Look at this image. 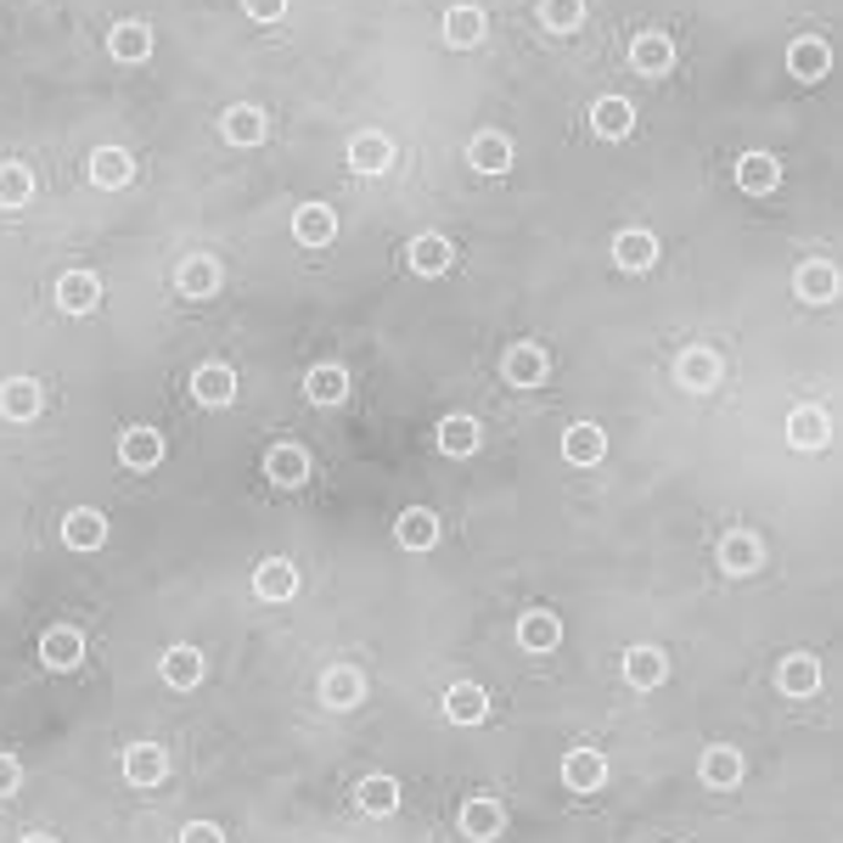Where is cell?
<instances>
[{"label":"cell","instance_id":"obj_1","mask_svg":"<svg viewBox=\"0 0 843 843\" xmlns=\"http://www.w3.org/2000/svg\"><path fill=\"white\" fill-rule=\"evenodd\" d=\"M562 456H568V467H597L608 456V434L597 428V422H573V428L562 434Z\"/></svg>","mask_w":843,"mask_h":843},{"label":"cell","instance_id":"obj_36","mask_svg":"<svg viewBox=\"0 0 843 843\" xmlns=\"http://www.w3.org/2000/svg\"><path fill=\"white\" fill-rule=\"evenodd\" d=\"M674 372H681V383H687L692 394H703V388H714V383H720V360H714L709 349H687Z\"/></svg>","mask_w":843,"mask_h":843},{"label":"cell","instance_id":"obj_31","mask_svg":"<svg viewBox=\"0 0 843 843\" xmlns=\"http://www.w3.org/2000/svg\"><path fill=\"white\" fill-rule=\"evenodd\" d=\"M630 62L641 68V73H669V62H674V45L663 40V34H636V45H630Z\"/></svg>","mask_w":843,"mask_h":843},{"label":"cell","instance_id":"obj_35","mask_svg":"<svg viewBox=\"0 0 843 843\" xmlns=\"http://www.w3.org/2000/svg\"><path fill=\"white\" fill-rule=\"evenodd\" d=\"M815 687H821V663H815L810 652H799V658L782 663V692H788V698H810Z\"/></svg>","mask_w":843,"mask_h":843},{"label":"cell","instance_id":"obj_41","mask_svg":"<svg viewBox=\"0 0 843 843\" xmlns=\"http://www.w3.org/2000/svg\"><path fill=\"white\" fill-rule=\"evenodd\" d=\"M394 804H399V782L394 776H366L360 782V810L366 815H388Z\"/></svg>","mask_w":843,"mask_h":843},{"label":"cell","instance_id":"obj_4","mask_svg":"<svg viewBox=\"0 0 843 843\" xmlns=\"http://www.w3.org/2000/svg\"><path fill=\"white\" fill-rule=\"evenodd\" d=\"M776 181H782V163H776L771 152H742V163H737V186H742L748 197L776 192Z\"/></svg>","mask_w":843,"mask_h":843},{"label":"cell","instance_id":"obj_48","mask_svg":"<svg viewBox=\"0 0 843 843\" xmlns=\"http://www.w3.org/2000/svg\"><path fill=\"white\" fill-rule=\"evenodd\" d=\"M23 843H57V837H23Z\"/></svg>","mask_w":843,"mask_h":843},{"label":"cell","instance_id":"obj_45","mask_svg":"<svg viewBox=\"0 0 843 843\" xmlns=\"http://www.w3.org/2000/svg\"><path fill=\"white\" fill-rule=\"evenodd\" d=\"M247 7V18H260V23H276L282 12H287V0H242Z\"/></svg>","mask_w":843,"mask_h":843},{"label":"cell","instance_id":"obj_24","mask_svg":"<svg viewBox=\"0 0 843 843\" xmlns=\"http://www.w3.org/2000/svg\"><path fill=\"white\" fill-rule=\"evenodd\" d=\"M506 383H518V388L546 383V349L540 344H518L512 355H506Z\"/></svg>","mask_w":843,"mask_h":843},{"label":"cell","instance_id":"obj_11","mask_svg":"<svg viewBox=\"0 0 843 843\" xmlns=\"http://www.w3.org/2000/svg\"><path fill=\"white\" fill-rule=\"evenodd\" d=\"M663 674H669V658H663L658 647H630V652H624V681H630V687L652 692V687H663Z\"/></svg>","mask_w":843,"mask_h":843},{"label":"cell","instance_id":"obj_25","mask_svg":"<svg viewBox=\"0 0 843 843\" xmlns=\"http://www.w3.org/2000/svg\"><path fill=\"white\" fill-rule=\"evenodd\" d=\"M484 29H489V18H484L478 7H450V12H445V40H450L456 51L478 45V40H484Z\"/></svg>","mask_w":843,"mask_h":843},{"label":"cell","instance_id":"obj_47","mask_svg":"<svg viewBox=\"0 0 843 843\" xmlns=\"http://www.w3.org/2000/svg\"><path fill=\"white\" fill-rule=\"evenodd\" d=\"M181 843H225V832H220V826H209V821H192V826L181 832Z\"/></svg>","mask_w":843,"mask_h":843},{"label":"cell","instance_id":"obj_8","mask_svg":"<svg viewBox=\"0 0 843 843\" xmlns=\"http://www.w3.org/2000/svg\"><path fill=\"white\" fill-rule=\"evenodd\" d=\"M467 158H473V169H484V175H506V169H512V141L500 130H478Z\"/></svg>","mask_w":843,"mask_h":843},{"label":"cell","instance_id":"obj_20","mask_svg":"<svg viewBox=\"0 0 843 843\" xmlns=\"http://www.w3.org/2000/svg\"><path fill=\"white\" fill-rule=\"evenodd\" d=\"M788 439H793L799 450H821V445L832 439V422H826L815 405H799V410L788 416Z\"/></svg>","mask_w":843,"mask_h":843},{"label":"cell","instance_id":"obj_43","mask_svg":"<svg viewBox=\"0 0 843 843\" xmlns=\"http://www.w3.org/2000/svg\"><path fill=\"white\" fill-rule=\"evenodd\" d=\"M720 562H725V573H753L759 568V540L753 535H731L720 546Z\"/></svg>","mask_w":843,"mask_h":843},{"label":"cell","instance_id":"obj_26","mask_svg":"<svg viewBox=\"0 0 843 843\" xmlns=\"http://www.w3.org/2000/svg\"><path fill=\"white\" fill-rule=\"evenodd\" d=\"M40 658H45V669H73V663L84 658V641H79V630H68V624L45 630V641H40Z\"/></svg>","mask_w":843,"mask_h":843},{"label":"cell","instance_id":"obj_21","mask_svg":"<svg viewBox=\"0 0 843 843\" xmlns=\"http://www.w3.org/2000/svg\"><path fill=\"white\" fill-rule=\"evenodd\" d=\"M590 124H597V135H608V141H624L636 130V108L624 97H602L597 108H590Z\"/></svg>","mask_w":843,"mask_h":843},{"label":"cell","instance_id":"obj_40","mask_svg":"<svg viewBox=\"0 0 843 843\" xmlns=\"http://www.w3.org/2000/svg\"><path fill=\"white\" fill-rule=\"evenodd\" d=\"M181 293L214 298V293H220V265H214V260H186V265H181Z\"/></svg>","mask_w":843,"mask_h":843},{"label":"cell","instance_id":"obj_32","mask_svg":"<svg viewBox=\"0 0 843 843\" xmlns=\"http://www.w3.org/2000/svg\"><path fill=\"white\" fill-rule=\"evenodd\" d=\"M788 68H793V79H821L832 68V51L821 40H793L788 45Z\"/></svg>","mask_w":843,"mask_h":843},{"label":"cell","instance_id":"obj_15","mask_svg":"<svg viewBox=\"0 0 843 843\" xmlns=\"http://www.w3.org/2000/svg\"><path fill=\"white\" fill-rule=\"evenodd\" d=\"M613 260L624 271H652L658 265V236L652 231H619L613 236Z\"/></svg>","mask_w":843,"mask_h":843},{"label":"cell","instance_id":"obj_7","mask_svg":"<svg viewBox=\"0 0 843 843\" xmlns=\"http://www.w3.org/2000/svg\"><path fill=\"white\" fill-rule=\"evenodd\" d=\"M450 260H456V242L439 236V231H428V236L410 242V271H416V276H439V271H450Z\"/></svg>","mask_w":843,"mask_h":843},{"label":"cell","instance_id":"obj_16","mask_svg":"<svg viewBox=\"0 0 843 843\" xmlns=\"http://www.w3.org/2000/svg\"><path fill=\"white\" fill-rule=\"evenodd\" d=\"M478 439H484V428H478V416H467V410H456V416L439 422V450L445 456H473Z\"/></svg>","mask_w":843,"mask_h":843},{"label":"cell","instance_id":"obj_39","mask_svg":"<svg viewBox=\"0 0 843 843\" xmlns=\"http://www.w3.org/2000/svg\"><path fill=\"white\" fill-rule=\"evenodd\" d=\"M225 141H236V146L265 141V113L260 108H231L225 113Z\"/></svg>","mask_w":843,"mask_h":843},{"label":"cell","instance_id":"obj_9","mask_svg":"<svg viewBox=\"0 0 843 843\" xmlns=\"http://www.w3.org/2000/svg\"><path fill=\"white\" fill-rule=\"evenodd\" d=\"M163 771H169V759H163V748H158V742H135V748H124V782L152 788V782H163Z\"/></svg>","mask_w":843,"mask_h":843},{"label":"cell","instance_id":"obj_14","mask_svg":"<svg viewBox=\"0 0 843 843\" xmlns=\"http://www.w3.org/2000/svg\"><path fill=\"white\" fill-rule=\"evenodd\" d=\"M119 461L135 467V473L158 467V461H163V434H158V428H130V434L119 439Z\"/></svg>","mask_w":843,"mask_h":843},{"label":"cell","instance_id":"obj_27","mask_svg":"<svg viewBox=\"0 0 843 843\" xmlns=\"http://www.w3.org/2000/svg\"><path fill=\"white\" fill-rule=\"evenodd\" d=\"M304 394H309L315 405H344V394H349V372H344V366H315V372L304 377Z\"/></svg>","mask_w":843,"mask_h":843},{"label":"cell","instance_id":"obj_10","mask_svg":"<svg viewBox=\"0 0 843 843\" xmlns=\"http://www.w3.org/2000/svg\"><path fill=\"white\" fill-rule=\"evenodd\" d=\"M57 304H62L68 315H84V309H97V304H102V282H97L91 271H68V276L57 282Z\"/></svg>","mask_w":843,"mask_h":843},{"label":"cell","instance_id":"obj_17","mask_svg":"<svg viewBox=\"0 0 843 843\" xmlns=\"http://www.w3.org/2000/svg\"><path fill=\"white\" fill-rule=\"evenodd\" d=\"M399 546L405 551H434V540H439V518L428 512V506H410V512H399Z\"/></svg>","mask_w":843,"mask_h":843},{"label":"cell","instance_id":"obj_37","mask_svg":"<svg viewBox=\"0 0 843 843\" xmlns=\"http://www.w3.org/2000/svg\"><path fill=\"white\" fill-rule=\"evenodd\" d=\"M461 832H467V837H478V843L500 837V804H489V799H473V804L461 810Z\"/></svg>","mask_w":843,"mask_h":843},{"label":"cell","instance_id":"obj_23","mask_svg":"<svg viewBox=\"0 0 843 843\" xmlns=\"http://www.w3.org/2000/svg\"><path fill=\"white\" fill-rule=\"evenodd\" d=\"M518 641H524L529 652H551V647L562 641V619H557V613H546V608H535V613H524V619H518Z\"/></svg>","mask_w":843,"mask_h":843},{"label":"cell","instance_id":"obj_28","mask_svg":"<svg viewBox=\"0 0 843 843\" xmlns=\"http://www.w3.org/2000/svg\"><path fill=\"white\" fill-rule=\"evenodd\" d=\"M698 771H703V782H709V788H720V793H725V788H737V782H742V753H737V748H709Z\"/></svg>","mask_w":843,"mask_h":843},{"label":"cell","instance_id":"obj_34","mask_svg":"<svg viewBox=\"0 0 843 843\" xmlns=\"http://www.w3.org/2000/svg\"><path fill=\"white\" fill-rule=\"evenodd\" d=\"M321 698H326L332 709H355V703L366 698V687H360V674H355V669H326Z\"/></svg>","mask_w":843,"mask_h":843},{"label":"cell","instance_id":"obj_29","mask_svg":"<svg viewBox=\"0 0 843 843\" xmlns=\"http://www.w3.org/2000/svg\"><path fill=\"white\" fill-rule=\"evenodd\" d=\"M484 709H489V698H484V687H473V681H461V687L445 692V714H450L456 725H478Z\"/></svg>","mask_w":843,"mask_h":843},{"label":"cell","instance_id":"obj_18","mask_svg":"<svg viewBox=\"0 0 843 843\" xmlns=\"http://www.w3.org/2000/svg\"><path fill=\"white\" fill-rule=\"evenodd\" d=\"M163 681L175 687V692H192L203 681V652L197 647H169L163 652Z\"/></svg>","mask_w":843,"mask_h":843},{"label":"cell","instance_id":"obj_3","mask_svg":"<svg viewBox=\"0 0 843 843\" xmlns=\"http://www.w3.org/2000/svg\"><path fill=\"white\" fill-rule=\"evenodd\" d=\"M253 590H260L265 602H293L298 597V568L287 557H265L260 573H253Z\"/></svg>","mask_w":843,"mask_h":843},{"label":"cell","instance_id":"obj_12","mask_svg":"<svg viewBox=\"0 0 843 843\" xmlns=\"http://www.w3.org/2000/svg\"><path fill=\"white\" fill-rule=\"evenodd\" d=\"M40 410V383L34 377H7L0 383V416L7 422H34Z\"/></svg>","mask_w":843,"mask_h":843},{"label":"cell","instance_id":"obj_44","mask_svg":"<svg viewBox=\"0 0 843 843\" xmlns=\"http://www.w3.org/2000/svg\"><path fill=\"white\" fill-rule=\"evenodd\" d=\"M540 18H546L551 34H573V29L585 23V0H546Z\"/></svg>","mask_w":843,"mask_h":843},{"label":"cell","instance_id":"obj_33","mask_svg":"<svg viewBox=\"0 0 843 843\" xmlns=\"http://www.w3.org/2000/svg\"><path fill=\"white\" fill-rule=\"evenodd\" d=\"M192 394H197L203 405H231V399H236V377H231V366H203V372L192 377Z\"/></svg>","mask_w":843,"mask_h":843},{"label":"cell","instance_id":"obj_22","mask_svg":"<svg viewBox=\"0 0 843 843\" xmlns=\"http://www.w3.org/2000/svg\"><path fill=\"white\" fill-rule=\"evenodd\" d=\"M265 473H271V484H282V489H298V484L309 478V456H304L298 445H276V450L265 456Z\"/></svg>","mask_w":843,"mask_h":843},{"label":"cell","instance_id":"obj_46","mask_svg":"<svg viewBox=\"0 0 843 843\" xmlns=\"http://www.w3.org/2000/svg\"><path fill=\"white\" fill-rule=\"evenodd\" d=\"M18 782H23V765H18L12 753H0V799H7V793H18Z\"/></svg>","mask_w":843,"mask_h":843},{"label":"cell","instance_id":"obj_19","mask_svg":"<svg viewBox=\"0 0 843 843\" xmlns=\"http://www.w3.org/2000/svg\"><path fill=\"white\" fill-rule=\"evenodd\" d=\"M130 175H135V158H130L124 146H97V152H91V181H97V186L113 192V186H124Z\"/></svg>","mask_w":843,"mask_h":843},{"label":"cell","instance_id":"obj_6","mask_svg":"<svg viewBox=\"0 0 843 843\" xmlns=\"http://www.w3.org/2000/svg\"><path fill=\"white\" fill-rule=\"evenodd\" d=\"M388 163H394L388 135L366 130V135H355V141H349V169H355V175H388Z\"/></svg>","mask_w":843,"mask_h":843},{"label":"cell","instance_id":"obj_2","mask_svg":"<svg viewBox=\"0 0 843 843\" xmlns=\"http://www.w3.org/2000/svg\"><path fill=\"white\" fill-rule=\"evenodd\" d=\"M562 782H568L573 793H597V788L608 782V759H602L597 748H573V753L562 759Z\"/></svg>","mask_w":843,"mask_h":843},{"label":"cell","instance_id":"obj_30","mask_svg":"<svg viewBox=\"0 0 843 843\" xmlns=\"http://www.w3.org/2000/svg\"><path fill=\"white\" fill-rule=\"evenodd\" d=\"M108 51H113L119 62H146V51H152V29H146V23H119V29L108 34Z\"/></svg>","mask_w":843,"mask_h":843},{"label":"cell","instance_id":"obj_42","mask_svg":"<svg viewBox=\"0 0 843 843\" xmlns=\"http://www.w3.org/2000/svg\"><path fill=\"white\" fill-rule=\"evenodd\" d=\"M799 293H804L810 304H826V298L837 293V271H832V265H821V260H815V265H804V271H799Z\"/></svg>","mask_w":843,"mask_h":843},{"label":"cell","instance_id":"obj_13","mask_svg":"<svg viewBox=\"0 0 843 843\" xmlns=\"http://www.w3.org/2000/svg\"><path fill=\"white\" fill-rule=\"evenodd\" d=\"M293 236H298L304 247H326V242L337 236V214H332L326 203H304V209L293 214Z\"/></svg>","mask_w":843,"mask_h":843},{"label":"cell","instance_id":"obj_5","mask_svg":"<svg viewBox=\"0 0 843 843\" xmlns=\"http://www.w3.org/2000/svg\"><path fill=\"white\" fill-rule=\"evenodd\" d=\"M62 540H68L73 551H97V546L108 540V518L91 512V506H73V512L62 518Z\"/></svg>","mask_w":843,"mask_h":843},{"label":"cell","instance_id":"obj_38","mask_svg":"<svg viewBox=\"0 0 843 843\" xmlns=\"http://www.w3.org/2000/svg\"><path fill=\"white\" fill-rule=\"evenodd\" d=\"M34 197V175L23 163H0V209H23Z\"/></svg>","mask_w":843,"mask_h":843}]
</instances>
